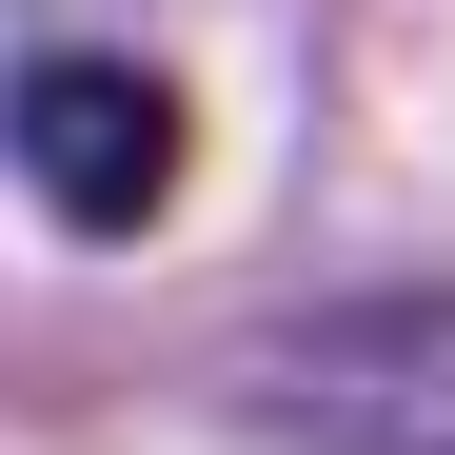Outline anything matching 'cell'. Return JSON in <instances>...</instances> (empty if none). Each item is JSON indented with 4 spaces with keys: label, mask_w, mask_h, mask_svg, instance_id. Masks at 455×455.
I'll return each mask as SVG.
<instances>
[{
    "label": "cell",
    "mask_w": 455,
    "mask_h": 455,
    "mask_svg": "<svg viewBox=\"0 0 455 455\" xmlns=\"http://www.w3.org/2000/svg\"><path fill=\"white\" fill-rule=\"evenodd\" d=\"M258 455H455V297H356L238 356Z\"/></svg>",
    "instance_id": "cell-1"
},
{
    "label": "cell",
    "mask_w": 455,
    "mask_h": 455,
    "mask_svg": "<svg viewBox=\"0 0 455 455\" xmlns=\"http://www.w3.org/2000/svg\"><path fill=\"white\" fill-rule=\"evenodd\" d=\"M0 159L60 238H139V218L179 198V80H139L100 40H40L20 80H0Z\"/></svg>",
    "instance_id": "cell-2"
}]
</instances>
